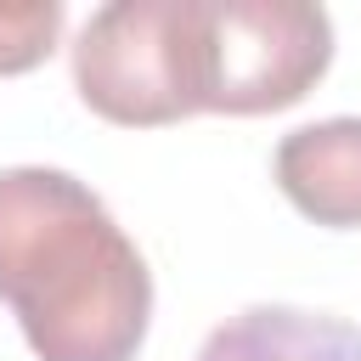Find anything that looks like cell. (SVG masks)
Returning a JSON list of instances; mask_svg holds the SVG:
<instances>
[{"instance_id": "6da1fadb", "label": "cell", "mask_w": 361, "mask_h": 361, "mask_svg": "<svg viewBox=\"0 0 361 361\" xmlns=\"http://www.w3.org/2000/svg\"><path fill=\"white\" fill-rule=\"evenodd\" d=\"M0 299L39 361H135L152 271L68 169H0Z\"/></svg>"}, {"instance_id": "7a4b0ae2", "label": "cell", "mask_w": 361, "mask_h": 361, "mask_svg": "<svg viewBox=\"0 0 361 361\" xmlns=\"http://www.w3.org/2000/svg\"><path fill=\"white\" fill-rule=\"evenodd\" d=\"M197 113H282L333 62V23L305 0H186Z\"/></svg>"}, {"instance_id": "3957f363", "label": "cell", "mask_w": 361, "mask_h": 361, "mask_svg": "<svg viewBox=\"0 0 361 361\" xmlns=\"http://www.w3.org/2000/svg\"><path fill=\"white\" fill-rule=\"evenodd\" d=\"M73 90L96 118L124 130L192 118L186 0H113L90 11L73 39Z\"/></svg>"}, {"instance_id": "277c9868", "label": "cell", "mask_w": 361, "mask_h": 361, "mask_svg": "<svg viewBox=\"0 0 361 361\" xmlns=\"http://www.w3.org/2000/svg\"><path fill=\"white\" fill-rule=\"evenodd\" d=\"M271 175L282 197L333 231L361 226V118H322L276 141Z\"/></svg>"}, {"instance_id": "5b68a950", "label": "cell", "mask_w": 361, "mask_h": 361, "mask_svg": "<svg viewBox=\"0 0 361 361\" xmlns=\"http://www.w3.org/2000/svg\"><path fill=\"white\" fill-rule=\"evenodd\" d=\"M192 361H361V327L327 310L248 305L220 322Z\"/></svg>"}, {"instance_id": "8992f818", "label": "cell", "mask_w": 361, "mask_h": 361, "mask_svg": "<svg viewBox=\"0 0 361 361\" xmlns=\"http://www.w3.org/2000/svg\"><path fill=\"white\" fill-rule=\"evenodd\" d=\"M62 0H11L0 6V73L39 68L62 39Z\"/></svg>"}]
</instances>
